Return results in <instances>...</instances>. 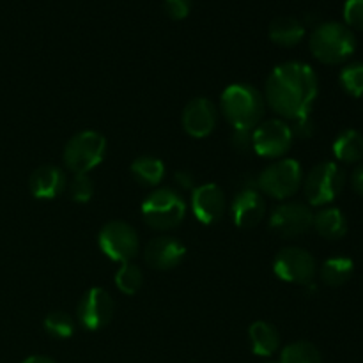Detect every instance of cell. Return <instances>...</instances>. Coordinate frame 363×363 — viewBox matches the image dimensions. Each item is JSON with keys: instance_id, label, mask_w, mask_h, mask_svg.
Returning a JSON list of instances; mask_svg holds the SVG:
<instances>
[{"instance_id": "obj_1", "label": "cell", "mask_w": 363, "mask_h": 363, "mask_svg": "<svg viewBox=\"0 0 363 363\" xmlns=\"http://www.w3.org/2000/svg\"><path fill=\"white\" fill-rule=\"evenodd\" d=\"M318 92L315 71L308 64L296 60L277 66L266 80V101L269 108L287 121L311 116Z\"/></svg>"}, {"instance_id": "obj_2", "label": "cell", "mask_w": 363, "mask_h": 363, "mask_svg": "<svg viewBox=\"0 0 363 363\" xmlns=\"http://www.w3.org/2000/svg\"><path fill=\"white\" fill-rule=\"evenodd\" d=\"M311 52L319 62L340 64L350 59L357 50V38L346 23L323 21L312 30L308 39Z\"/></svg>"}, {"instance_id": "obj_3", "label": "cell", "mask_w": 363, "mask_h": 363, "mask_svg": "<svg viewBox=\"0 0 363 363\" xmlns=\"http://www.w3.org/2000/svg\"><path fill=\"white\" fill-rule=\"evenodd\" d=\"M222 112L234 130H254L264 116V98L252 85L233 84L222 92Z\"/></svg>"}, {"instance_id": "obj_4", "label": "cell", "mask_w": 363, "mask_h": 363, "mask_svg": "<svg viewBox=\"0 0 363 363\" xmlns=\"http://www.w3.org/2000/svg\"><path fill=\"white\" fill-rule=\"evenodd\" d=\"M186 215V202L172 188H156L142 202V218L151 229L170 230Z\"/></svg>"}, {"instance_id": "obj_5", "label": "cell", "mask_w": 363, "mask_h": 363, "mask_svg": "<svg viewBox=\"0 0 363 363\" xmlns=\"http://www.w3.org/2000/svg\"><path fill=\"white\" fill-rule=\"evenodd\" d=\"M303 184V170L293 158H280L262 170L257 177V188L261 194L277 201H286L293 197Z\"/></svg>"}, {"instance_id": "obj_6", "label": "cell", "mask_w": 363, "mask_h": 363, "mask_svg": "<svg viewBox=\"0 0 363 363\" xmlns=\"http://www.w3.org/2000/svg\"><path fill=\"white\" fill-rule=\"evenodd\" d=\"M106 140L101 133L85 130L71 137L64 147V165L73 174H89L103 162Z\"/></svg>"}, {"instance_id": "obj_7", "label": "cell", "mask_w": 363, "mask_h": 363, "mask_svg": "<svg viewBox=\"0 0 363 363\" xmlns=\"http://www.w3.org/2000/svg\"><path fill=\"white\" fill-rule=\"evenodd\" d=\"M346 184V174L337 163L323 162L318 163L307 177L303 179V191L308 204L312 206H328L335 201L344 190Z\"/></svg>"}, {"instance_id": "obj_8", "label": "cell", "mask_w": 363, "mask_h": 363, "mask_svg": "<svg viewBox=\"0 0 363 363\" xmlns=\"http://www.w3.org/2000/svg\"><path fill=\"white\" fill-rule=\"evenodd\" d=\"M99 248L112 261L126 264L138 254V234L130 223L113 220L105 223L98 236Z\"/></svg>"}, {"instance_id": "obj_9", "label": "cell", "mask_w": 363, "mask_h": 363, "mask_svg": "<svg viewBox=\"0 0 363 363\" xmlns=\"http://www.w3.org/2000/svg\"><path fill=\"white\" fill-rule=\"evenodd\" d=\"M293 142V130L282 119L262 121L252 131V147L262 158H282Z\"/></svg>"}, {"instance_id": "obj_10", "label": "cell", "mask_w": 363, "mask_h": 363, "mask_svg": "<svg viewBox=\"0 0 363 363\" xmlns=\"http://www.w3.org/2000/svg\"><path fill=\"white\" fill-rule=\"evenodd\" d=\"M273 272L280 280L289 284H311L318 272V262L314 255L300 247L282 248L275 255Z\"/></svg>"}, {"instance_id": "obj_11", "label": "cell", "mask_w": 363, "mask_h": 363, "mask_svg": "<svg viewBox=\"0 0 363 363\" xmlns=\"http://www.w3.org/2000/svg\"><path fill=\"white\" fill-rule=\"evenodd\" d=\"M113 308H116V303L112 296L101 287H92L78 301L77 319L82 328L89 332H98L112 321Z\"/></svg>"}, {"instance_id": "obj_12", "label": "cell", "mask_w": 363, "mask_h": 363, "mask_svg": "<svg viewBox=\"0 0 363 363\" xmlns=\"http://www.w3.org/2000/svg\"><path fill=\"white\" fill-rule=\"evenodd\" d=\"M314 223V213L303 202H286L273 209L269 229L282 238H296L308 233Z\"/></svg>"}, {"instance_id": "obj_13", "label": "cell", "mask_w": 363, "mask_h": 363, "mask_svg": "<svg viewBox=\"0 0 363 363\" xmlns=\"http://www.w3.org/2000/svg\"><path fill=\"white\" fill-rule=\"evenodd\" d=\"M191 211L201 223L211 225L225 211V194L215 183L199 184L191 190Z\"/></svg>"}, {"instance_id": "obj_14", "label": "cell", "mask_w": 363, "mask_h": 363, "mask_svg": "<svg viewBox=\"0 0 363 363\" xmlns=\"http://www.w3.org/2000/svg\"><path fill=\"white\" fill-rule=\"evenodd\" d=\"M233 220L238 227L250 229L259 225L266 216V201L257 186L241 188L230 206Z\"/></svg>"}, {"instance_id": "obj_15", "label": "cell", "mask_w": 363, "mask_h": 363, "mask_svg": "<svg viewBox=\"0 0 363 363\" xmlns=\"http://www.w3.org/2000/svg\"><path fill=\"white\" fill-rule=\"evenodd\" d=\"M183 128L190 137L204 138L213 133L218 112L208 98H194L183 110Z\"/></svg>"}, {"instance_id": "obj_16", "label": "cell", "mask_w": 363, "mask_h": 363, "mask_svg": "<svg viewBox=\"0 0 363 363\" xmlns=\"http://www.w3.org/2000/svg\"><path fill=\"white\" fill-rule=\"evenodd\" d=\"M184 254H186V248L179 240L172 236H160L149 241L144 259L149 268L167 272V269L176 268L184 259Z\"/></svg>"}, {"instance_id": "obj_17", "label": "cell", "mask_w": 363, "mask_h": 363, "mask_svg": "<svg viewBox=\"0 0 363 363\" xmlns=\"http://www.w3.org/2000/svg\"><path fill=\"white\" fill-rule=\"evenodd\" d=\"M67 186L66 174L62 169L55 165H43L30 174L28 188L32 195L41 201H52L57 199Z\"/></svg>"}, {"instance_id": "obj_18", "label": "cell", "mask_w": 363, "mask_h": 363, "mask_svg": "<svg viewBox=\"0 0 363 363\" xmlns=\"http://www.w3.org/2000/svg\"><path fill=\"white\" fill-rule=\"evenodd\" d=\"M268 35L275 45L291 48L305 38V25L294 16H279L269 23Z\"/></svg>"}, {"instance_id": "obj_19", "label": "cell", "mask_w": 363, "mask_h": 363, "mask_svg": "<svg viewBox=\"0 0 363 363\" xmlns=\"http://www.w3.org/2000/svg\"><path fill=\"white\" fill-rule=\"evenodd\" d=\"M248 339H250L252 351L257 357L269 358L280 347V333L277 332L275 326L266 321H255L248 328Z\"/></svg>"}, {"instance_id": "obj_20", "label": "cell", "mask_w": 363, "mask_h": 363, "mask_svg": "<svg viewBox=\"0 0 363 363\" xmlns=\"http://www.w3.org/2000/svg\"><path fill=\"white\" fill-rule=\"evenodd\" d=\"M319 236L328 241H337L346 236L347 233V220L339 208H323L314 215V223H312Z\"/></svg>"}, {"instance_id": "obj_21", "label": "cell", "mask_w": 363, "mask_h": 363, "mask_svg": "<svg viewBox=\"0 0 363 363\" xmlns=\"http://www.w3.org/2000/svg\"><path fill=\"white\" fill-rule=\"evenodd\" d=\"M131 176L142 186H158L165 177V165L156 156H140L130 167Z\"/></svg>"}, {"instance_id": "obj_22", "label": "cell", "mask_w": 363, "mask_h": 363, "mask_svg": "<svg viewBox=\"0 0 363 363\" xmlns=\"http://www.w3.org/2000/svg\"><path fill=\"white\" fill-rule=\"evenodd\" d=\"M333 155L342 163H358L363 158V135L357 130H344L335 138Z\"/></svg>"}, {"instance_id": "obj_23", "label": "cell", "mask_w": 363, "mask_h": 363, "mask_svg": "<svg viewBox=\"0 0 363 363\" xmlns=\"http://www.w3.org/2000/svg\"><path fill=\"white\" fill-rule=\"evenodd\" d=\"M354 264L350 257H332L323 262L319 275L321 280L330 287L344 286L353 275Z\"/></svg>"}, {"instance_id": "obj_24", "label": "cell", "mask_w": 363, "mask_h": 363, "mask_svg": "<svg viewBox=\"0 0 363 363\" xmlns=\"http://www.w3.org/2000/svg\"><path fill=\"white\" fill-rule=\"evenodd\" d=\"M279 363H323V358L314 344L298 340L284 347Z\"/></svg>"}, {"instance_id": "obj_25", "label": "cell", "mask_w": 363, "mask_h": 363, "mask_svg": "<svg viewBox=\"0 0 363 363\" xmlns=\"http://www.w3.org/2000/svg\"><path fill=\"white\" fill-rule=\"evenodd\" d=\"M74 319L62 311L50 312L45 319V332L53 339H69L74 333Z\"/></svg>"}, {"instance_id": "obj_26", "label": "cell", "mask_w": 363, "mask_h": 363, "mask_svg": "<svg viewBox=\"0 0 363 363\" xmlns=\"http://www.w3.org/2000/svg\"><path fill=\"white\" fill-rule=\"evenodd\" d=\"M142 280H144V275H142L140 268L131 262H126V264L121 266L116 273V286L121 293L124 294H135L142 287Z\"/></svg>"}, {"instance_id": "obj_27", "label": "cell", "mask_w": 363, "mask_h": 363, "mask_svg": "<svg viewBox=\"0 0 363 363\" xmlns=\"http://www.w3.org/2000/svg\"><path fill=\"white\" fill-rule=\"evenodd\" d=\"M339 82L344 91L354 98L363 96V62H353L344 67L339 74Z\"/></svg>"}, {"instance_id": "obj_28", "label": "cell", "mask_w": 363, "mask_h": 363, "mask_svg": "<svg viewBox=\"0 0 363 363\" xmlns=\"http://www.w3.org/2000/svg\"><path fill=\"white\" fill-rule=\"evenodd\" d=\"M66 190L69 194L71 201L78 202V204H85L94 195V181L91 179L89 174H74L73 179L67 183Z\"/></svg>"}, {"instance_id": "obj_29", "label": "cell", "mask_w": 363, "mask_h": 363, "mask_svg": "<svg viewBox=\"0 0 363 363\" xmlns=\"http://www.w3.org/2000/svg\"><path fill=\"white\" fill-rule=\"evenodd\" d=\"M344 20L350 28L363 30V0H346L344 4Z\"/></svg>"}, {"instance_id": "obj_30", "label": "cell", "mask_w": 363, "mask_h": 363, "mask_svg": "<svg viewBox=\"0 0 363 363\" xmlns=\"http://www.w3.org/2000/svg\"><path fill=\"white\" fill-rule=\"evenodd\" d=\"M163 9L172 20H184L191 11V0H163Z\"/></svg>"}, {"instance_id": "obj_31", "label": "cell", "mask_w": 363, "mask_h": 363, "mask_svg": "<svg viewBox=\"0 0 363 363\" xmlns=\"http://www.w3.org/2000/svg\"><path fill=\"white\" fill-rule=\"evenodd\" d=\"M293 126H291V130H293V135L298 138H308L314 135V124H312L311 121V116L308 117H303V119H298V121H293Z\"/></svg>"}, {"instance_id": "obj_32", "label": "cell", "mask_w": 363, "mask_h": 363, "mask_svg": "<svg viewBox=\"0 0 363 363\" xmlns=\"http://www.w3.org/2000/svg\"><path fill=\"white\" fill-rule=\"evenodd\" d=\"M252 131L254 130H234L233 135V144L238 151H250L252 147Z\"/></svg>"}, {"instance_id": "obj_33", "label": "cell", "mask_w": 363, "mask_h": 363, "mask_svg": "<svg viewBox=\"0 0 363 363\" xmlns=\"http://www.w3.org/2000/svg\"><path fill=\"white\" fill-rule=\"evenodd\" d=\"M174 179H176V183L179 184L181 188H184V190H194V188H195L194 176H191L190 172H186V170H181V172H176Z\"/></svg>"}, {"instance_id": "obj_34", "label": "cell", "mask_w": 363, "mask_h": 363, "mask_svg": "<svg viewBox=\"0 0 363 363\" xmlns=\"http://www.w3.org/2000/svg\"><path fill=\"white\" fill-rule=\"evenodd\" d=\"M351 186H353V190L357 191L358 195L363 197V163L358 165L357 169L353 170V174H351Z\"/></svg>"}, {"instance_id": "obj_35", "label": "cell", "mask_w": 363, "mask_h": 363, "mask_svg": "<svg viewBox=\"0 0 363 363\" xmlns=\"http://www.w3.org/2000/svg\"><path fill=\"white\" fill-rule=\"evenodd\" d=\"M21 363H57L55 360H52V358L48 357H41V354H34V357H28L25 358Z\"/></svg>"}, {"instance_id": "obj_36", "label": "cell", "mask_w": 363, "mask_h": 363, "mask_svg": "<svg viewBox=\"0 0 363 363\" xmlns=\"http://www.w3.org/2000/svg\"><path fill=\"white\" fill-rule=\"evenodd\" d=\"M266 363H279V362H266Z\"/></svg>"}]
</instances>
